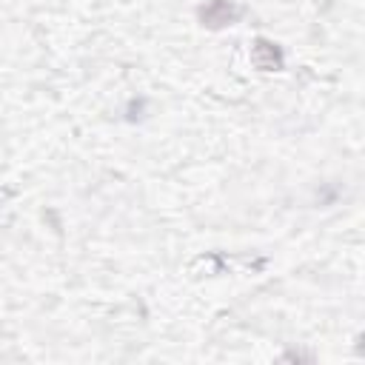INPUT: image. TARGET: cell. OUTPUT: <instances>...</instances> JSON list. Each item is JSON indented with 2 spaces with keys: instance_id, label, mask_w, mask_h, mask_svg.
Wrapping results in <instances>:
<instances>
[{
  "instance_id": "obj_1",
  "label": "cell",
  "mask_w": 365,
  "mask_h": 365,
  "mask_svg": "<svg viewBox=\"0 0 365 365\" xmlns=\"http://www.w3.org/2000/svg\"><path fill=\"white\" fill-rule=\"evenodd\" d=\"M208 15H217V17H220V20H217V26H223V23L231 20V9H228V3H214L208 12H203V17H208ZM208 23L214 26V17H211Z\"/></svg>"
}]
</instances>
